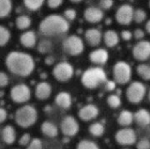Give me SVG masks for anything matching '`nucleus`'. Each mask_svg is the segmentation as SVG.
I'll use <instances>...</instances> for the list:
<instances>
[{
  "label": "nucleus",
  "mask_w": 150,
  "mask_h": 149,
  "mask_svg": "<svg viewBox=\"0 0 150 149\" xmlns=\"http://www.w3.org/2000/svg\"><path fill=\"white\" fill-rule=\"evenodd\" d=\"M6 64L11 72L21 77L30 75L35 69L33 57L27 53L18 51H13L6 56Z\"/></svg>",
  "instance_id": "obj_1"
},
{
  "label": "nucleus",
  "mask_w": 150,
  "mask_h": 149,
  "mask_svg": "<svg viewBox=\"0 0 150 149\" xmlns=\"http://www.w3.org/2000/svg\"><path fill=\"white\" fill-rule=\"evenodd\" d=\"M69 29L68 21L62 16L51 14L42 20L39 26L40 32L46 36H55L64 34Z\"/></svg>",
  "instance_id": "obj_2"
},
{
  "label": "nucleus",
  "mask_w": 150,
  "mask_h": 149,
  "mask_svg": "<svg viewBox=\"0 0 150 149\" xmlns=\"http://www.w3.org/2000/svg\"><path fill=\"white\" fill-rule=\"evenodd\" d=\"M107 81L105 71L100 67H93L85 71L81 77L83 86L88 89H95Z\"/></svg>",
  "instance_id": "obj_3"
},
{
  "label": "nucleus",
  "mask_w": 150,
  "mask_h": 149,
  "mask_svg": "<svg viewBox=\"0 0 150 149\" xmlns=\"http://www.w3.org/2000/svg\"><path fill=\"white\" fill-rule=\"evenodd\" d=\"M38 113L35 108L31 105H25L18 109L15 113V121L22 128H28L34 125L37 120Z\"/></svg>",
  "instance_id": "obj_4"
},
{
  "label": "nucleus",
  "mask_w": 150,
  "mask_h": 149,
  "mask_svg": "<svg viewBox=\"0 0 150 149\" xmlns=\"http://www.w3.org/2000/svg\"><path fill=\"white\" fill-rule=\"evenodd\" d=\"M113 77L117 84L125 85L128 83L132 77L131 66L124 61L116 63L113 67Z\"/></svg>",
  "instance_id": "obj_5"
},
{
  "label": "nucleus",
  "mask_w": 150,
  "mask_h": 149,
  "mask_svg": "<svg viewBox=\"0 0 150 149\" xmlns=\"http://www.w3.org/2000/svg\"><path fill=\"white\" fill-rule=\"evenodd\" d=\"M63 49L71 56H78L84 49L83 41L77 35H70L63 42Z\"/></svg>",
  "instance_id": "obj_6"
},
{
  "label": "nucleus",
  "mask_w": 150,
  "mask_h": 149,
  "mask_svg": "<svg viewBox=\"0 0 150 149\" xmlns=\"http://www.w3.org/2000/svg\"><path fill=\"white\" fill-rule=\"evenodd\" d=\"M146 95V87L139 81H134L126 89V98L131 103H139Z\"/></svg>",
  "instance_id": "obj_7"
},
{
  "label": "nucleus",
  "mask_w": 150,
  "mask_h": 149,
  "mask_svg": "<svg viewBox=\"0 0 150 149\" xmlns=\"http://www.w3.org/2000/svg\"><path fill=\"white\" fill-rule=\"evenodd\" d=\"M74 73L73 67L67 62L58 63L53 69V75L58 81H69Z\"/></svg>",
  "instance_id": "obj_8"
},
{
  "label": "nucleus",
  "mask_w": 150,
  "mask_h": 149,
  "mask_svg": "<svg viewBox=\"0 0 150 149\" xmlns=\"http://www.w3.org/2000/svg\"><path fill=\"white\" fill-rule=\"evenodd\" d=\"M31 97V91L25 84L14 86L11 90V98L16 103H24Z\"/></svg>",
  "instance_id": "obj_9"
},
{
  "label": "nucleus",
  "mask_w": 150,
  "mask_h": 149,
  "mask_svg": "<svg viewBox=\"0 0 150 149\" xmlns=\"http://www.w3.org/2000/svg\"><path fill=\"white\" fill-rule=\"evenodd\" d=\"M115 139L121 145H132L136 143L137 136L134 130L131 128H124L116 132Z\"/></svg>",
  "instance_id": "obj_10"
},
{
  "label": "nucleus",
  "mask_w": 150,
  "mask_h": 149,
  "mask_svg": "<svg viewBox=\"0 0 150 149\" xmlns=\"http://www.w3.org/2000/svg\"><path fill=\"white\" fill-rule=\"evenodd\" d=\"M60 128L64 135L68 137H73L78 133L80 130V125L77 120L73 117L67 116L62 120Z\"/></svg>",
  "instance_id": "obj_11"
},
{
  "label": "nucleus",
  "mask_w": 150,
  "mask_h": 149,
  "mask_svg": "<svg viewBox=\"0 0 150 149\" xmlns=\"http://www.w3.org/2000/svg\"><path fill=\"white\" fill-rule=\"evenodd\" d=\"M132 55L136 60L146 61L150 57V42L140 41L132 49Z\"/></svg>",
  "instance_id": "obj_12"
},
{
  "label": "nucleus",
  "mask_w": 150,
  "mask_h": 149,
  "mask_svg": "<svg viewBox=\"0 0 150 149\" xmlns=\"http://www.w3.org/2000/svg\"><path fill=\"white\" fill-rule=\"evenodd\" d=\"M133 8L130 5L121 6L116 13V20L121 25H129L132 21Z\"/></svg>",
  "instance_id": "obj_13"
},
{
  "label": "nucleus",
  "mask_w": 150,
  "mask_h": 149,
  "mask_svg": "<svg viewBox=\"0 0 150 149\" xmlns=\"http://www.w3.org/2000/svg\"><path fill=\"white\" fill-rule=\"evenodd\" d=\"M79 117L82 121H91L95 118H96L99 115V109L94 104H88L83 106L79 110Z\"/></svg>",
  "instance_id": "obj_14"
},
{
  "label": "nucleus",
  "mask_w": 150,
  "mask_h": 149,
  "mask_svg": "<svg viewBox=\"0 0 150 149\" xmlns=\"http://www.w3.org/2000/svg\"><path fill=\"white\" fill-rule=\"evenodd\" d=\"M84 18L90 23H98L103 19V12L98 7L90 6L85 10Z\"/></svg>",
  "instance_id": "obj_15"
},
{
  "label": "nucleus",
  "mask_w": 150,
  "mask_h": 149,
  "mask_svg": "<svg viewBox=\"0 0 150 149\" xmlns=\"http://www.w3.org/2000/svg\"><path fill=\"white\" fill-rule=\"evenodd\" d=\"M109 54L104 49H97L92 51L89 55V59L92 63L97 64H103L108 61Z\"/></svg>",
  "instance_id": "obj_16"
},
{
  "label": "nucleus",
  "mask_w": 150,
  "mask_h": 149,
  "mask_svg": "<svg viewBox=\"0 0 150 149\" xmlns=\"http://www.w3.org/2000/svg\"><path fill=\"white\" fill-rule=\"evenodd\" d=\"M133 120L141 127L148 126L150 124V112L144 109H139L133 115Z\"/></svg>",
  "instance_id": "obj_17"
},
{
  "label": "nucleus",
  "mask_w": 150,
  "mask_h": 149,
  "mask_svg": "<svg viewBox=\"0 0 150 149\" xmlns=\"http://www.w3.org/2000/svg\"><path fill=\"white\" fill-rule=\"evenodd\" d=\"M102 33L96 28H89L85 33V38L90 46H97L102 41Z\"/></svg>",
  "instance_id": "obj_18"
},
{
  "label": "nucleus",
  "mask_w": 150,
  "mask_h": 149,
  "mask_svg": "<svg viewBox=\"0 0 150 149\" xmlns=\"http://www.w3.org/2000/svg\"><path fill=\"white\" fill-rule=\"evenodd\" d=\"M51 87L47 82H41L36 86L35 96L39 100H46L50 96Z\"/></svg>",
  "instance_id": "obj_19"
},
{
  "label": "nucleus",
  "mask_w": 150,
  "mask_h": 149,
  "mask_svg": "<svg viewBox=\"0 0 150 149\" xmlns=\"http://www.w3.org/2000/svg\"><path fill=\"white\" fill-rule=\"evenodd\" d=\"M56 104L64 109H68L71 105V96L67 92H60L55 98Z\"/></svg>",
  "instance_id": "obj_20"
},
{
  "label": "nucleus",
  "mask_w": 150,
  "mask_h": 149,
  "mask_svg": "<svg viewBox=\"0 0 150 149\" xmlns=\"http://www.w3.org/2000/svg\"><path fill=\"white\" fill-rule=\"evenodd\" d=\"M21 43L26 48H33L36 43V35L33 31H27L20 37Z\"/></svg>",
  "instance_id": "obj_21"
},
{
  "label": "nucleus",
  "mask_w": 150,
  "mask_h": 149,
  "mask_svg": "<svg viewBox=\"0 0 150 149\" xmlns=\"http://www.w3.org/2000/svg\"><path fill=\"white\" fill-rule=\"evenodd\" d=\"M16 138V131L12 125H6L2 131V139L7 145H12Z\"/></svg>",
  "instance_id": "obj_22"
},
{
  "label": "nucleus",
  "mask_w": 150,
  "mask_h": 149,
  "mask_svg": "<svg viewBox=\"0 0 150 149\" xmlns=\"http://www.w3.org/2000/svg\"><path fill=\"white\" fill-rule=\"evenodd\" d=\"M103 40L107 47L113 48L119 42V36L114 30H108L104 33Z\"/></svg>",
  "instance_id": "obj_23"
},
{
  "label": "nucleus",
  "mask_w": 150,
  "mask_h": 149,
  "mask_svg": "<svg viewBox=\"0 0 150 149\" xmlns=\"http://www.w3.org/2000/svg\"><path fill=\"white\" fill-rule=\"evenodd\" d=\"M41 131L45 136L50 137V138H54L58 134L57 127L53 123H51L50 121H46L42 124Z\"/></svg>",
  "instance_id": "obj_24"
},
{
  "label": "nucleus",
  "mask_w": 150,
  "mask_h": 149,
  "mask_svg": "<svg viewBox=\"0 0 150 149\" xmlns=\"http://www.w3.org/2000/svg\"><path fill=\"white\" fill-rule=\"evenodd\" d=\"M133 122V114L129 110H123L117 117V123L121 126H129Z\"/></svg>",
  "instance_id": "obj_25"
},
{
  "label": "nucleus",
  "mask_w": 150,
  "mask_h": 149,
  "mask_svg": "<svg viewBox=\"0 0 150 149\" xmlns=\"http://www.w3.org/2000/svg\"><path fill=\"white\" fill-rule=\"evenodd\" d=\"M12 8V0H0V18H5L9 15Z\"/></svg>",
  "instance_id": "obj_26"
},
{
  "label": "nucleus",
  "mask_w": 150,
  "mask_h": 149,
  "mask_svg": "<svg viewBox=\"0 0 150 149\" xmlns=\"http://www.w3.org/2000/svg\"><path fill=\"white\" fill-rule=\"evenodd\" d=\"M136 71L138 75L145 80V81H150V65L141 64H139L136 68Z\"/></svg>",
  "instance_id": "obj_27"
},
{
  "label": "nucleus",
  "mask_w": 150,
  "mask_h": 149,
  "mask_svg": "<svg viewBox=\"0 0 150 149\" xmlns=\"http://www.w3.org/2000/svg\"><path fill=\"white\" fill-rule=\"evenodd\" d=\"M31 19L27 15H21L16 19V26L19 29L24 30L31 26Z\"/></svg>",
  "instance_id": "obj_28"
},
{
  "label": "nucleus",
  "mask_w": 150,
  "mask_h": 149,
  "mask_svg": "<svg viewBox=\"0 0 150 149\" xmlns=\"http://www.w3.org/2000/svg\"><path fill=\"white\" fill-rule=\"evenodd\" d=\"M88 131L90 134L93 135L94 137H101L103 135L105 131V128L103 124H102L101 123H94L89 126Z\"/></svg>",
  "instance_id": "obj_29"
},
{
  "label": "nucleus",
  "mask_w": 150,
  "mask_h": 149,
  "mask_svg": "<svg viewBox=\"0 0 150 149\" xmlns=\"http://www.w3.org/2000/svg\"><path fill=\"white\" fill-rule=\"evenodd\" d=\"M45 0H24V5L31 11H36L42 7Z\"/></svg>",
  "instance_id": "obj_30"
},
{
  "label": "nucleus",
  "mask_w": 150,
  "mask_h": 149,
  "mask_svg": "<svg viewBox=\"0 0 150 149\" xmlns=\"http://www.w3.org/2000/svg\"><path fill=\"white\" fill-rule=\"evenodd\" d=\"M10 37V31L6 28L0 26V46H5L9 42Z\"/></svg>",
  "instance_id": "obj_31"
},
{
  "label": "nucleus",
  "mask_w": 150,
  "mask_h": 149,
  "mask_svg": "<svg viewBox=\"0 0 150 149\" xmlns=\"http://www.w3.org/2000/svg\"><path fill=\"white\" fill-rule=\"evenodd\" d=\"M76 149H100L96 143L88 139H83L79 142Z\"/></svg>",
  "instance_id": "obj_32"
},
{
  "label": "nucleus",
  "mask_w": 150,
  "mask_h": 149,
  "mask_svg": "<svg viewBox=\"0 0 150 149\" xmlns=\"http://www.w3.org/2000/svg\"><path fill=\"white\" fill-rule=\"evenodd\" d=\"M108 105L112 109H117L121 105V99L117 95H110L107 98Z\"/></svg>",
  "instance_id": "obj_33"
},
{
  "label": "nucleus",
  "mask_w": 150,
  "mask_h": 149,
  "mask_svg": "<svg viewBox=\"0 0 150 149\" xmlns=\"http://www.w3.org/2000/svg\"><path fill=\"white\" fill-rule=\"evenodd\" d=\"M146 19V13L142 9H137L133 11V17L132 20H134L136 23H142Z\"/></svg>",
  "instance_id": "obj_34"
},
{
  "label": "nucleus",
  "mask_w": 150,
  "mask_h": 149,
  "mask_svg": "<svg viewBox=\"0 0 150 149\" xmlns=\"http://www.w3.org/2000/svg\"><path fill=\"white\" fill-rule=\"evenodd\" d=\"M52 49V43L51 42L48 41V40H42L41 41V42L38 45V50L41 53H48Z\"/></svg>",
  "instance_id": "obj_35"
},
{
  "label": "nucleus",
  "mask_w": 150,
  "mask_h": 149,
  "mask_svg": "<svg viewBox=\"0 0 150 149\" xmlns=\"http://www.w3.org/2000/svg\"><path fill=\"white\" fill-rule=\"evenodd\" d=\"M27 149H42V143L40 138H33L30 140Z\"/></svg>",
  "instance_id": "obj_36"
},
{
  "label": "nucleus",
  "mask_w": 150,
  "mask_h": 149,
  "mask_svg": "<svg viewBox=\"0 0 150 149\" xmlns=\"http://www.w3.org/2000/svg\"><path fill=\"white\" fill-rule=\"evenodd\" d=\"M137 149H150V140L144 138L138 141Z\"/></svg>",
  "instance_id": "obj_37"
},
{
  "label": "nucleus",
  "mask_w": 150,
  "mask_h": 149,
  "mask_svg": "<svg viewBox=\"0 0 150 149\" xmlns=\"http://www.w3.org/2000/svg\"><path fill=\"white\" fill-rule=\"evenodd\" d=\"M64 18L68 21V20H75V18H76L77 16V13H76V11H75L74 9H67L64 11Z\"/></svg>",
  "instance_id": "obj_38"
},
{
  "label": "nucleus",
  "mask_w": 150,
  "mask_h": 149,
  "mask_svg": "<svg viewBox=\"0 0 150 149\" xmlns=\"http://www.w3.org/2000/svg\"><path fill=\"white\" fill-rule=\"evenodd\" d=\"M113 0H100L99 6L103 10H109L113 6Z\"/></svg>",
  "instance_id": "obj_39"
},
{
  "label": "nucleus",
  "mask_w": 150,
  "mask_h": 149,
  "mask_svg": "<svg viewBox=\"0 0 150 149\" xmlns=\"http://www.w3.org/2000/svg\"><path fill=\"white\" fill-rule=\"evenodd\" d=\"M9 83V78L5 72L0 71V88H5Z\"/></svg>",
  "instance_id": "obj_40"
},
{
  "label": "nucleus",
  "mask_w": 150,
  "mask_h": 149,
  "mask_svg": "<svg viewBox=\"0 0 150 149\" xmlns=\"http://www.w3.org/2000/svg\"><path fill=\"white\" fill-rule=\"evenodd\" d=\"M31 140V137L28 133H25L24 135L21 136V138H20L19 140V144L22 146H25V145H28L29 144Z\"/></svg>",
  "instance_id": "obj_41"
},
{
  "label": "nucleus",
  "mask_w": 150,
  "mask_h": 149,
  "mask_svg": "<svg viewBox=\"0 0 150 149\" xmlns=\"http://www.w3.org/2000/svg\"><path fill=\"white\" fill-rule=\"evenodd\" d=\"M63 3V0H48V6L50 8L55 9L59 7Z\"/></svg>",
  "instance_id": "obj_42"
},
{
  "label": "nucleus",
  "mask_w": 150,
  "mask_h": 149,
  "mask_svg": "<svg viewBox=\"0 0 150 149\" xmlns=\"http://www.w3.org/2000/svg\"><path fill=\"white\" fill-rule=\"evenodd\" d=\"M133 36L137 40H141L145 36V32L140 28H136L133 32Z\"/></svg>",
  "instance_id": "obj_43"
},
{
  "label": "nucleus",
  "mask_w": 150,
  "mask_h": 149,
  "mask_svg": "<svg viewBox=\"0 0 150 149\" xmlns=\"http://www.w3.org/2000/svg\"><path fill=\"white\" fill-rule=\"evenodd\" d=\"M132 34L129 30H124L121 32V37L125 41H130L132 39Z\"/></svg>",
  "instance_id": "obj_44"
},
{
  "label": "nucleus",
  "mask_w": 150,
  "mask_h": 149,
  "mask_svg": "<svg viewBox=\"0 0 150 149\" xmlns=\"http://www.w3.org/2000/svg\"><path fill=\"white\" fill-rule=\"evenodd\" d=\"M7 118V112L5 109L0 108V124L4 123Z\"/></svg>",
  "instance_id": "obj_45"
},
{
  "label": "nucleus",
  "mask_w": 150,
  "mask_h": 149,
  "mask_svg": "<svg viewBox=\"0 0 150 149\" xmlns=\"http://www.w3.org/2000/svg\"><path fill=\"white\" fill-rule=\"evenodd\" d=\"M105 88L108 91H113L116 88V83H115V81H106Z\"/></svg>",
  "instance_id": "obj_46"
},
{
  "label": "nucleus",
  "mask_w": 150,
  "mask_h": 149,
  "mask_svg": "<svg viewBox=\"0 0 150 149\" xmlns=\"http://www.w3.org/2000/svg\"><path fill=\"white\" fill-rule=\"evenodd\" d=\"M146 31L148 33V34H150V20L146 23Z\"/></svg>",
  "instance_id": "obj_47"
},
{
  "label": "nucleus",
  "mask_w": 150,
  "mask_h": 149,
  "mask_svg": "<svg viewBox=\"0 0 150 149\" xmlns=\"http://www.w3.org/2000/svg\"><path fill=\"white\" fill-rule=\"evenodd\" d=\"M71 1L73 2V3H79V2L82 1V0H71Z\"/></svg>",
  "instance_id": "obj_48"
},
{
  "label": "nucleus",
  "mask_w": 150,
  "mask_h": 149,
  "mask_svg": "<svg viewBox=\"0 0 150 149\" xmlns=\"http://www.w3.org/2000/svg\"><path fill=\"white\" fill-rule=\"evenodd\" d=\"M148 100H149V102H150V89H149V92H148Z\"/></svg>",
  "instance_id": "obj_49"
},
{
  "label": "nucleus",
  "mask_w": 150,
  "mask_h": 149,
  "mask_svg": "<svg viewBox=\"0 0 150 149\" xmlns=\"http://www.w3.org/2000/svg\"><path fill=\"white\" fill-rule=\"evenodd\" d=\"M149 7H150V0H149Z\"/></svg>",
  "instance_id": "obj_50"
}]
</instances>
